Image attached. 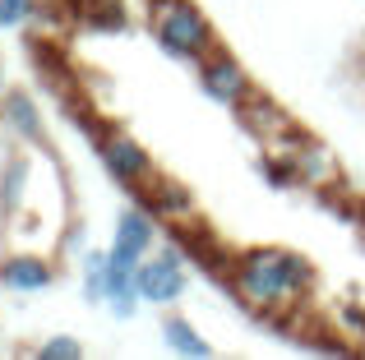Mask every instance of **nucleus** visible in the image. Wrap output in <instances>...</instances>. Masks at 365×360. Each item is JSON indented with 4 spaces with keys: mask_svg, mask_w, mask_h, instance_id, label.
Instances as JSON below:
<instances>
[{
    "mask_svg": "<svg viewBox=\"0 0 365 360\" xmlns=\"http://www.w3.org/2000/svg\"><path fill=\"white\" fill-rule=\"evenodd\" d=\"M98 157H102V166H107V176L116 180V185H125V189H139V185H148V180L158 176V166H153L148 153H143V144H134L125 129L98 134Z\"/></svg>",
    "mask_w": 365,
    "mask_h": 360,
    "instance_id": "39448f33",
    "label": "nucleus"
},
{
    "mask_svg": "<svg viewBox=\"0 0 365 360\" xmlns=\"http://www.w3.org/2000/svg\"><path fill=\"white\" fill-rule=\"evenodd\" d=\"M227 282H232L236 300H241L245 309H255V314H264V319H277L282 309H296L305 296H310L314 268H310L305 254L273 250V245H268V250L236 254Z\"/></svg>",
    "mask_w": 365,
    "mask_h": 360,
    "instance_id": "f257e3e1",
    "label": "nucleus"
},
{
    "mask_svg": "<svg viewBox=\"0 0 365 360\" xmlns=\"http://www.w3.org/2000/svg\"><path fill=\"white\" fill-rule=\"evenodd\" d=\"M0 107H5V125L19 129L24 139H42V116H37V102L28 97V92H5L0 97Z\"/></svg>",
    "mask_w": 365,
    "mask_h": 360,
    "instance_id": "9b49d317",
    "label": "nucleus"
},
{
    "mask_svg": "<svg viewBox=\"0 0 365 360\" xmlns=\"http://www.w3.org/2000/svg\"><path fill=\"white\" fill-rule=\"evenodd\" d=\"M255 171L264 176V180H268L273 189H296V185H301V171H296V162H292V157L282 153V148H273V153H264V157L255 162Z\"/></svg>",
    "mask_w": 365,
    "mask_h": 360,
    "instance_id": "f8f14e48",
    "label": "nucleus"
},
{
    "mask_svg": "<svg viewBox=\"0 0 365 360\" xmlns=\"http://www.w3.org/2000/svg\"><path fill=\"white\" fill-rule=\"evenodd\" d=\"M199 88L208 92V97L217 102V107H227V111H241L250 97H255V79L245 74V65L241 60H232V55L217 46L213 55H204L199 60Z\"/></svg>",
    "mask_w": 365,
    "mask_h": 360,
    "instance_id": "20e7f679",
    "label": "nucleus"
},
{
    "mask_svg": "<svg viewBox=\"0 0 365 360\" xmlns=\"http://www.w3.org/2000/svg\"><path fill=\"white\" fill-rule=\"evenodd\" d=\"M134 198H139L148 213H158V222H190V217H195V194H190L180 180L153 176L148 185L134 189Z\"/></svg>",
    "mask_w": 365,
    "mask_h": 360,
    "instance_id": "0eeeda50",
    "label": "nucleus"
},
{
    "mask_svg": "<svg viewBox=\"0 0 365 360\" xmlns=\"http://www.w3.org/2000/svg\"><path fill=\"white\" fill-rule=\"evenodd\" d=\"M83 296L93 300V305H98V300H107V254H83Z\"/></svg>",
    "mask_w": 365,
    "mask_h": 360,
    "instance_id": "4468645a",
    "label": "nucleus"
},
{
    "mask_svg": "<svg viewBox=\"0 0 365 360\" xmlns=\"http://www.w3.org/2000/svg\"><path fill=\"white\" fill-rule=\"evenodd\" d=\"M158 213H148L143 203L125 208V213L116 217V240H111V263H120V268H139L143 254L153 250V240H158Z\"/></svg>",
    "mask_w": 365,
    "mask_h": 360,
    "instance_id": "423d86ee",
    "label": "nucleus"
},
{
    "mask_svg": "<svg viewBox=\"0 0 365 360\" xmlns=\"http://www.w3.org/2000/svg\"><path fill=\"white\" fill-rule=\"evenodd\" d=\"M162 342H167L176 356H195V360H208V356H213V346L199 337V328L190 324V319H180V314H167V319H162Z\"/></svg>",
    "mask_w": 365,
    "mask_h": 360,
    "instance_id": "9d476101",
    "label": "nucleus"
},
{
    "mask_svg": "<svg viewBox=\"0 0 365 360\" xmlns=\"http://www.w3.org/2000/svg\"><path fill=\"white\" fill-rule=\"evenodd\" d=\"M134 282H139V296L148 300V305H176V300L190 291L185 250H180V245H167V250H158L153 259L143 254V263H139V272H134Z\"/></svg>",
    "mask_w": 365,
    "mask_h": 360,
    "instance_id": "7ed1b4c3",
    "label": "nucleus"
},
{
    "mask_svg": "<svg viewBox=\"0 0 365 360\" xmlns=\"http://www.w3.org/2000/svg\"><path fill=\"white\" fill-rule=\"evenodd\" d=\"M0 97H5V70H0Z\"/></svg>",
    "mask_w": 365,
    "mask_h": 360,
    "instance_id": "a211bd4d",
    "label": "nucleus"
},
{
    "mask_svg": "<svg viewBox=\"0 0 365 360\" xmlns=\"http://www.w3.org/2000/svg\"><path fill=\"white\" fill-rule=\"evenodd\" d=\"M33 356H42V360H79L83 356V342H79V337H46V342L42 346H37V351Z\"/></svg>",
    "mask_w": 365,
    "mask_h": 360,
    "instance_id": "2eb2a0df",
    "label": "nucleus"
},
{
    "mask_svg": "<svg viewBox=\"0 0 365 360\" xmlns=\"http://www.w3.org/2000/svg\"><path fill=\"white\" fill-rule=\"evenodd\" d=\"M24 189H28V162H24V157H9L5 171H0V203H5V213L19 208Z\"/></svg>",
    "mask_w": 365,
    "mask_h": 360,
    "instance_id": "ddd939ff",
    "label": "nucleus"
},
{
    "mask_svg": "<svg viewBox=\"0 0 365 360\" xmlns=\"http://www.w3.org/2000/svg\"><path fill=\"white\" fill-rule=\"evenodd\" d=\"M361 226H365V222H361Z\"/></svg>",
    "mask_w": 365,
    "mask_h": 360,
    "instance_id": "6ab92c4d",
    "label": "nucleus"
},
{
    "mask_svg": "<svg viewBox=\"0 0 365 360\" xmlns=\"http://www.w3.org/2000/svg\"><path fill=\"white\" fill-rule=\"evenodd\" d=\"M37 14V0H0V28H19Z\"/></svg>",
    "mask_w": 365,
    "mask_h": 360,
    "instance_id": "dca6fc26",
    "label": "nucleus"
},
{
    "mask_svg": "<svg viewBox=\"0 0 365 360\" xmlns=\"http://www.w3.org/2000/svg\"><path fill=\"white\" fill-rule=\"evenodd\" d=\"M56 282V268L51 259H42V254H9L5 263H0V287L9 291H46Z\"/></svg>",
    "mask_w": 365,
    "mask_h": 360,
    "instance_id": "6e6552de",
    "label": "nucleus"
},
{
    "mask_svg": "<svg viewBox=\"0 0 365 360\" xmlns=\"http://www.w3.org/2000/svg\"><path fill=\"white\" fill-rule=\"evenodd\" d=\"M338 324L347 328L351 337H365V309H356V305H342V309H338Z\"/></svg>",
    "mask_w": 365,
    "mask_h": 360,
    "instance_id": "f3484780",
    "label": "nucleus"
},
{
    "mask_svg": "<svg viewBox=\"0 0 365 360\" xmlns=\"http://www.w3.org/2000/svg\"><path fill=\"white\" fill-rule=\"evenodd\" d=\"M153 37L176 60H204L217 51V33L204 18V9L190 0H153Z\"/></svg>",
    "mask_w": 365,
    "mask_h": 360,
    "instance_id": "f03ea898",
    "label": "nucleus"
},
{
    "mask_svg": "<svg viewBox=\"0 0 365 360\" xmlns=\"http://www.w3.org/2000/svg\"><path fill=\"white\" fill-rule=\"evenodd\" d=\"M241 120H245V129L264 134V144H268V148L296 134V125L282 116V107H277V102H268V97H259V92H255V97H250L245 107H241Z\"/></svg>",
    "mask_w": 365,
    "mask_h": 360,
    "instance_id": "1a4fd4ad",
    "label": "nucleus"
}]
</instances>
